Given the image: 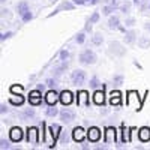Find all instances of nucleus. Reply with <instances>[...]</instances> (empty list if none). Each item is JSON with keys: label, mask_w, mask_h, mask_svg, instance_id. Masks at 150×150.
Returning a JSON list of instances; mask_svg holds the SVG:
<instances>
[{"label": "nucleus", "mask_w": 150, "mask_h": 150, "mask_svg": "<svg viewBox=\"0 0 150 150\" xmlns=\"http://www.w3.org/2000/svg\"><path fill=\"white\" fill-rule=\"evenodd\" d=\"M144 30H147V32L150 33V21H147V23H144Z\"/></svg>", "instance_id": "nucleus-47"}, {"label": "nucleus", "mask_w": 150, "mask_h": 150, "mask_svg": "<svg viewBox=\"0 0 150 150\" xmlns=\"http://www.w3.org/2000/svg\"><path fill=\"white\" fill-rule=\"evenodd\" d=\"M11 17H12L11 11H9V9H5V8H2V18H11Z\"/></svg>", "instance_id": "nucleus-41"}, {"label": "nucleus", "mask_w": 150, "mask_h": 150, "mask_svg": "<svg viewBox=\"0 0 150 150\" xmlns=\"http://www.w3.org/2000/svg\"><path fill=\"white\" fill-rule=\"evenodd\" d=\"M90 102V96L86 90H80L78 92V99H77V104L81 105V107H87Z\"/></svg>", "instance_id": "nucleus-14"}, {"label": "nucleus", "mask_w": 150, "mask_h": 150, "mask_svg": "<svg viewBox=\"0 0 150 150\" xmlns=\"http://www.w3.org/2000/svg\"><path fill=\"white\" fill-rule=\"evenodd\" d=\"M147 8H149V9H150V3H149V6H147Z\"/></svg>", "instance_id": "nucleus-52"}, {"label": "nucleus", "mask_w": 150, "mask_h": 150, "mask_svg": "<svg viewBox=\"0 0 150 150\" xmlns=\"http://www.w3.org/2000/svg\"><path fill=\"white\" fill-rule=\"evenodd\" d=\"M9 102H11L12 105H15V107H21V105L24 104V96L20 93L18 98H11V99H9Z\"/></svg>", "instance_id": "nucleus-29"}, {"label": "nucleus", "mask_w": 150, "mask_h": 150, "mask_svg": "<svg viewBox=\"0 0 150 150\" xmlns=\"http://www.w3.org/2000/svg\"><path fill=\"white\" fill-rule=\"evenodd\" d=\"M59 117H60V120L63 122V123H71L74 119H75V112L72 111V110H69V108H63V110H60V114H59Z\"/></svg>", "instance_id": "nucleus-11"}, {"label": "nucleus", "mask_w": 150, "mask_h": 150, "mask_svg": "<svg viewBox=\"0 0 150 150\" xmlns=\"http://www.w3.org/2000/svg\"><path fill=\"white\" fill-rule=\"evenodd\" d=\"M92 26H93V24L90 23V20H89V18H87V21H86V26H84V32L90 33V32H92Z\"/></svg>", "instance_id": "nucleus-42"}, {"label": "nucleus", "mask_w": 150, "mask_h": 150, "mask_svg": "<svg viewBox=\"0 0 150 150\" xmlns=\"http://www.w3.org/2000/svg\"><path fill=\"white\" fill-rule=\"evenodd\" d=\"M0 149H2V150L11 149V141H6L5 138H2V140H0Z\"/></svg>", "instance_id": "nucleus-39"}, {"label": "nucleus", "mask_w": 150, "mask_h": 150, "mask_svg": "<svg viewBox=\"0 0 150 150\" xmlns=\"http://www.w3.org/2000/svg\"><path fill=\"white\" fill-rule=\"evenodd\" d=\"M45 87H47V83H39V84L36 86V89H38V90H41V92H44V90H45Z\"/></svg>", "instance_id": "nucleus-45"}, {"label": "nucleus", "mask_w": 150, "mask_h": 150, "mask_svg": "<svg viewBox=\"0 0 150 150\" xmlns=\"http://www.w3.org/2000/svg\"><path fill=\"white\" fill-rule=\"evenodd\" d=\"M59 56H60V60H62V62H68V59H69V51H68V50H62Z\"/></svg>", "instance_id": "nucleus-37"}, {"label": "nucleus", "mask_w": 150, "mask_h": 150, "mask_svg": "<svg viewBox=\"0 0 150 150\" xmlns=\"http://www.w3.org/2000/svg\"><path fill=\"white\" fill-rule=\"evenodd\" d=\"M107 53L111 57H123V56H126L128 48L125 47L122 42H119V41H111V42H108Z\"/></svg>", "instance_id": "nucleus-1"}, {"label": "nucleus", "mask_w": 150, "mask_h": 150, "mask_svg": "<svg viewBox=\"0 0 150 150\" xmlns=\"http://www.w3.org/2000/svg\"><path fill=\"white\" fill-rule=\"evenodd\" d=\"M45 83H47V87H48V89H56V87H57V80H56V77L47 78Z\"/></svg>", "instance_id": "nucleus-33"}, {"label": "nucleus", "mask_w": 150, "mask_h": 150, "mask_svg": "<svg viewBox=\"0 0 150 150\" xmlns=\"http://www.w3.org/2000/svg\"><path fill=\"white\" fill-rule=\"evenodd\" d=\"M45 114H47V117H57L59 114H60V111L57 110V107L56 105H48V108L45 110Z\"/></svg>", "instance_id": "nucleus-23"}, {"label": "nucleus", "mask_w": 150, "mask_h": 150, "mask_svg": "<svg viewBox=\"0 0 150 150\" xmlns=\"http://www.w3.org/2000/svg\"><path fill=\"white\" fill-rule=\"evenodd\" d=\"M138 138L143 143H149L150 141V128L149 126H143L138 129Z\"/></svg>", "instance_id": "nucleus-16"}, {"label": "nucleus", "mask_w": 150, "mask_h": 150, "mask_svg": "<svg viewBox=\"0 0 150 150\" xmlns=\"http://www.w3.org/2000/svg\"><path fill=\"white\" fill-rule=\"evenodd\" d=\"M71 137H72V135H71ZM71 137H69V134H68L66 131H62V134H60V137H59V141H60L62 144H68L69 140H71Z\"/></svg>", "instance_id": "nucleus-32"}, {"label": "nucleus", "mask_w": 150, "mask_h": 150, "mask_svg": "<svg viewBox=\"0 0 150 150\" xmlns=\"http://www.w3.org/2000/svg\"><path fill=\"white\" fill-rule=\"evenodd\" d=\"M99 0H87V5H98Z\"/></svg>", "instance_id": "nucleus-48"}, {"label": "nucleus", "mask_w": 150, "mask_h": 150, "mask_svg": "<svg viewBox=\"0 0 150 150\" xmlns=\"http://www.w3.org/2000/svg\"><path fill=\"white\" fill-rule=\"evenodd\" d=\"M112 141H116V131L112 129V128H108L107 129V134H105V143L110 144Z\"/></svg>", "instance_id": "nucleus-26"}, {"label": "nucleus", "mask_w": 150, "mask_h": 150, "mask_svg": "<svg viewBox=\"0 0 150 150\" xmlns=\"http://www.w3.org/2000/svg\"><path fill=\"white\" fill-rule=\"evenodd\" d=\"M132 3L138 6V5H141V0H132Z\"/></svg>", "instance_id": "nucleus-50"}, {"label": "nucleus", "mask_w": 150, "mask_h": 150, "mask_svg": "<svg viewBox=\"0 0 150 150\" xmlns=\"http://www.w3.org/2000/svg\"><path fill=\"white\" fill-rule=\"evenodd\" d=\"M60 102L62 105H71L74 102V95L69 90H63L60 93Z\"/></svg>", "instance_id": "nucleus-15"}, {"label": "nucleus", "mask_w": 150, "mask_h": 150, "mask_svg": "<svg viewBox=\"0 0 150 150\" xmlns=\"http://www.w3.org/2000/svg\"><path fill=\"white\" fill-rule=\"evenodd\" d=\"M108 27H110L111 30L119 29V27H120V17H119V15H110V17H108Z\"/></svg>", "instance_id": "nucleus-20"}, {"label": "nucleus", "mask_w": 150, "mask_h": 150, "mask_svg": "<svg viewBox=\"0 0 150 150\" xmlns=\"http://www.w3.org/2000/svg\"><path fill=\"white\" fill-rule=\"evenodd\" d=\"M68 69V62H62L60 60V63L56 65L53 69H51V74H53V77H60V75H63V72Z\"/></svg>", "instance_id": "nucleus-13"}, {"label": "nucleus", "mask_w": 150, "mask_h": 150, "mask_svg": "<svg viewBox=\"0 0 150 150\" xmlns=\"http://www.w3.org/2000/svg\"><path fill=\"white\" fill-rule=\"evenodd\" d=\"M20 119H23V122H29L30 119H35V116H36V111H35V108H26L23 112H20Z\"/></svg>", "instance_id": "nucleus-17"}, {"label": "nucleus", "mask_w": 150, "mask_h": 150, "mask_svg": "<svg viewBox=\"0 0 150 150\" xmlns=\"http://www.w3.org/2000/svg\"><path fill=\"white\" fill-rule=\"evenodd\" d=\"M96 60H98V56H96V53L93 51V50H90V48L83 50V51L80 53V56H78V62H80L81 65H84V66L95 65Z\"/></svg>", "instance_id": "nucleus-2"}, {"label": "nucleus", "mask_w": 150, "mask_h": 150, "mask_svg": "<svg viewBox=\"0 0 150 150\" xmlns=\"http://www.w3.org/2000/svg\"><path fill=\"white\" fill-rule=\"evenodd\" d=\"M107 149V146H98L96 147V150H105Z\"/></svg>", "instance_id": "nucleus-51"}, {"label": "nucleus", "mask_w": 150, "mask_h": 150, "mask_svg": "<svg viewBox=\"0 0 150 150\" xmlns=\"http://www.w3.org/2000/svg\"><path fill=\"white\" fill-rule=\"evenodd\" d=\"M71 81L74 86H83L86 81H87V74L84 69H74L71 72Z\"/></svg>", "instance_id": "nucleus-3"}, {"label": "nucleus", "mask_w": 150, "mask_h": 150, "mask_svg": "<svg viewBox=\"0 0 150 150\" xmlns=\"http://www.w3.org/2000/svg\"><path fill=\"white\" fill-rule=\"evenodd\" d=\"M120 93L119 92H112L111 93V98H110V104L111 105H120Z\"/></svg>", "instance_id": "nucleus-28"}, {"label": "nucleus", "mask_w": 150, "mask_h": 150, "mask_svg": "<svg viewBox=\"0 0 150 150\" xmlns=\"http://www.w3.org/2000/svg\"><path fill=\"white\" fill-rule=\"evenodd\" d=\"M12 35H14V32H6V33H2V35H0V41H5V39H9V38L12 36Z\"/></svg>", "instance_id": "nucleus-40"}, {"label": "nucleus", "mask_w": 150, "mask_h": 150, "mask_svg": "<svg viewBox=\"0 0 150 150\" xmlns=\"http://www.w3.org/2000/svg\"><path fill=\"white\" fill-rule=\"evenodd\" d=\"M72 2L75 3V5H87V0H72Z\"/></svg>", "instance_id": "nucleus-46"}, {"label": "nucleus", "mask_w": 150, "mask_h": 150, "mask_svg": "<svg viewBox=\"0 0 150 150\" xmlns=\"http://www.w3.org/2000/svg\"><path fill=\"white\" fill-rule=\"evenodd\" d=\"M32 20H33V14H32L30 11L27 12V14H24V15L21 17V21H23V23H29V21H32Z\"/></svg>", "instance_id": "nucleus-38"}, {"label": "nucleus", "mask_w": 150, "mask_h": 150, "mask_svg": "<svg viewBox=\"0 0 150 150\" xmlns=\"http://www.w3.org/2000/svg\"><path fill=\"white\" fill-rule=\"evenodd\" d=\"M105 95H104V92L102 90H95V95H93V102L96 104V105H104V102H105V98H104Z\"/></svg>", "instance_id": "nucleus-21"}, {"label": "nucleus", "mask_w": 150, "mask_h": 150, "mask_svg": "<svg viewBox=\"0 0 150 150\" xmlns=\"http://www.w3.org/2000/svg\"><path fill=\"white\" fill-rule=\"evenodd\" d=\"M137 42H138V48H141V50H147V48H150V38L146 36V35L138 36Z\"/></svg>", "instance_id": "nucleus-19"}, {"label": "nucleus", "mask_w": 150, "mask_h": 150, "mask_svg": "<svg viewBox=\"0 0 150 150\" xmlns=\"http://www.w3.org/2000/svg\"><path fill=\"white\" fill-rule=\"evenodd\" d=\"M23 138H24L23 129L18 128V126H12L11 131H9V140H11L12 143H20Z\"/></svg>", "instance_id": "nucleus-8"}, {"label": "nucleus", "mask_w": 150, "mask_h": 150, "mask_svg": "<svg viewBox=\"0 0 150 150\" xmlns=\"http://www.w3.org/2000/svg\"><path fill=\"white\" fill-rule=\"evenodd\" d=\"M27 137H26V140L29 144H38V141H39V131H38L36 126H32V128H27L26 131Z\"/></svg>", "instance_id": "nucleus-9"}, {"label": "nucleus", "mask_w": 150, "mask_h": 150, "mask_svg": "<svg viewBox=\"0 0 150 150\" xmlns=\"http://www.w3.org/2000/svg\"><path fill=\"white\" fill-rule=\"evenodd\" d=\"M131 8H132V3L131 2H125L120 5V12H123L125 15H128L129 12H131Z\"/></svg>", "instance_id": "nucleus-31"}, {"label": "nucleus", "mask_w": 150, "mask_h": 150, "mask_svg": "<svg viewBox=\"0 0 150 150\" xmlns=\"http://www.w3.org/2000/svg\"><path fill=\"white\" fill-rule=\"evenodd\" d=\"M71 135H72V140H74L75 143H84L86 138H87V132L84 131L83 126H75V128L72 129Z\"/></svg>", "instance_id": "nucleus-4"}, {"label": "nucleus", "mask_w": 150, "mask_h": 150, "mask_svg": "<svg viewBox=\"0 0 150 150\" xmlns=\"http://www.w3.org/2000/svg\"><path fill=\"white\" fill-rule=\"evenodd\" d=\"M101 137H102V132L98 126H90L89 129H87V140H89L90 143H98L99 140H101Z\"/></svg>", "instance_id": "nucleus-7"}, {"label": "nucleus", "mask_w": 150, "mask_h": 150, "mask_svg": "<svg viewBox=\"0 0 150 150\" xmlns=\"http://www.w3.org/2000/svg\"><path fill=\"white\" fill-rule=\"evenodd\" d=\"M137 39H138V36H137V32L134 29L126 30V32H125V35H123V41H125V44H126V45H132Z\"/></svg>", "instance_id": "nucleus-12"}, {"label": "nucleus", "mask_w": 150, "mask_h": 150, "mask_svg": "<svg viewBox=\"0 0 150 150\" xmlns=\"http://www.w3.org/2000/svg\"><path fill=\"white\" fill-rule=\"evenodd\" d=\"M92 44H93L95 47H101V45L104 44V35H102V33H95V35L92 36Z\"/></svg>", "instance_id": "nucleus-25"}, {"label": "nucleus", "mask_w": 150, "mask_h": 150, "mask_svg": "<svg viewBox=\"0 0 150 150\" xmlns=\"http://www.w3.org/2000/svg\"><path fill=\"white\" fill-rule=\"evenodd\" d=\"M29 11H30V9H29L27 2H20V3H17V12H18L20 17H23L24 14H27Z\"/></svg>", "instance_id": "nucleus-22"}, {"label": "nucleus", "mask_w": 150, "mask_h": 150, "mask_svg": "<svg viewBox=\"0 0 150 150\" xmlns=\"http://www.w3.org/2000/svg\"><path fill=\"white\" fill-rule=\"evenodd\" d=\"M86 33L87 32H80V33H77L75 35V38H74V41H75V44H78V45H83L84 42H86Z\"/></svg>", "instance_id": "nucleus-27"}, {"label": "nucleus", "mask_w": 150, "mask_h": 150, "mask_svg": "<svg viewBox=\"0 0 150 150\" xmlns=\"http://www.w3.org/2000/svg\"><path fill=\"white\" fill-rule=\"evenodd\" d=\"M20 93V92H23V86H12L11 87V93Z\"/></svg>", "instance_id": "nucleus-43"}, {"label": "nucleus", "mask_w": 150, "mask_h": 150, "mask_svg": "<svg viewBox=\"0 0 150 150\" xmlns=\"http://www.w3.org/2000/svg\"><path fill=\"white\" fill-rule=\"evenodd\" d=\"M114 9H116V6H114V5H105V6H102V15H107V17L112 15Z\"/></svg>", "instance_id": "nucleus-30"}, {"label": "nucleus", "mask_w": 150, "mask_h": 150, "mask_svg": "<svg viewBox=\"0 0 150 150\" xmlns=\"http://www.w3.org/2000/svg\"><path fill=\"white\" fill-rule=\"evenodd\" d=\"M123 81H125V77L122 74H114V75H112V83H114V84L120 86V84H123Z\"/></svg>", "instance_id": "nucleus-35"}, {"label": "nucleus", "mask_w": 150, "mask_h": 150, "mask_svg": "<svg viewBox=\"0 0 150 150\" xmlns=\"http://www.w3.org/2000/svg\"><path fill=\"white\" fill-rule=\"evenodd\" d=\"M89 86L92 87L93 90H98V89H101L102 87V83L99 81V78H98V75H93V77L89 80Z\"/></svg>", "instance_id": "nucleus-24"}, {"label": "nucleus", "mask_w": 150, "mask_h": 150, "mask_svg": "<svg viewBox=\"0 0 150 150\" xmlns=\"http://www.w3.org/2000/svg\"><path fill=\"white\" fill-rule=\"evenodd\" d=\"M134 65H135L137 68H138V69H143V66H141V65H140V63H138V62H137V60H134Z\"/></svg>", "instance_id": "nucleus-49"}, {"label": "nucleus", "mask_w": 150, "mask_h": 150, "mask_svg": "<svg viewBox=\"0 0 150 150\" xmlns=\"http://www.w3.org/2000/svg\"><path fill=\"white\" fill-rule=\"evenodd\" d=\"M75 6H77V5H75L74 2H71V0H63V2H62V3L51 12V14L48 15V18L53 17V15H57L59 12H62V11H72V9H75Z\"/></svg>", "instance_id": "nucleus-5"}, {"label": "nucleus", "mask_w": 150, "mask_h": 150, "mask_svg": "<svg viewBox=\"0 0 150 150\" xmlns=\"http://www.w3.org/2000/svg\"><path fill=\"white\" fill-rule=\"evenodd\" d=\"M62 126L60 125H51V126H50V134H51V137H53V140H54V143L59 140V137H60V134H62Z\"/></svg>", "instance_id": "nucleus-18"}, {"label": "nucleus", "mask_w": 150, "mask_h": 150, "mask_svg": "<svg viewBox=\"0 0 150 150\" xmlns=\"http://www.w3.org/2000/svg\"><path fill=\"white\" fill-rule=\"evenodd\" d=\"M8 111H9V110H8V105H6V104H2V105H0V114H2V116H5Z\"/></svg>", "instance_id": "nucleus-44"}, {"label": "nucleus", "mask_w": 150, "mask_h": 150, "mask_svg": "<svg viewBox=\"0 0 150 150\" xmlns=\"http://www.w3.org/2000/svg\"><path fill=\"white\" fill-rule=\"evenodd\" d=\"M44 101L47 105H56L60 101V95L56 92V89H50L44 96Z\"/></svg>", "instance_id": "nucleus-6"}, {"label": "nucleus", "mask_w": 150, "mask_h": 150, "mask_svg": "<svg viewBox=\"0 0 150 150\" xmlns=\"http://www.w3.org/2000/svg\"><path fill=\"white\" fill-rule=\"evenodd\" d=\"M135 24H137V20H135L134 17H126V18H125V27L132 29Z\"/></svg>", "instance_id": "nucleus-34"}, {"label": "nucleus", "mask_w": 150, "mask_h": 150, "mask_svg": "<svg viewBox=\"0 0 150 150\" xmlns=\"http://www.w3.org/2000/svg\"><path fill=\"white\" fill-rule=\"evenodd\" d=\"M89 20H90V23H92V24H96V23H98L99 20H101V12L95 11L93 14H92V15L89 17Z\"/></svg>", "instance_id": "nucleus-36"}, {"label": "nucleus", "mask_w": 150, "mask_h": 150, "mask_svg": "<svg viewBox=\"0 0 150 150\" xmlns=\"http://www.w3.org/2000/svg\"><path fill=\"white\" fill-rule=\"evenodd\" d=\"M29 102H30L32 107L41 105V104H42V92H41V90H38V89L32 90V92L29 93Z\"/></svg>", "instance_id": "nucleus-10"}]
</instances>
